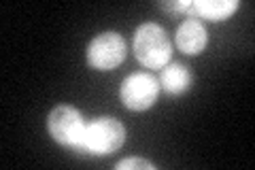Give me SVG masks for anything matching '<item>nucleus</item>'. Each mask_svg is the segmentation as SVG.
Returning a JSON list of instances; mask_svg holds the SVG:
<instances>
[{
	"label": "nucleus",
	"mask_w": 255,
	"mask_h": 170,
	"mask_svg": "<svg viewBox=\"0 0 255 170\" xmlns=\"http://www.w3.org/2000/svg\"><path fill=\"white\" fill-rule=\"evenodd\" d=\"M134 53L147 68H162L170 60V40L157 23H145L134 34Z\"/></svg>",
	"instance_id": "f257e3e1"
},
{
	"label": "nucleus",
	"mask_w": 255,
	"mask_h": 170,
	"mask_svg": "<svg viewBox=\"0 0 255 170\" xmlns=\"http://www.w3.org/2000/svg\"><path fill=\"white\" fill-rule=\"evenodd\" d=\"M126 58V40L117 32H102L87 47V62L92 68L111 70Z\"/></svg>",
	"instance_id": "20e7f679"
},
{
	"label": "nucleus",
	"mask_w": 255,
	"mask_h": 170,
	"mask_svg": "<svg viewBox=\"0 0 255 170\" xmlns=\"http://www.w3.org/2000/svg\"><path fill=\"white\" fill-rule=\"evenodd\" d=\"M117 170H132V168H142V170H155V166L151 164V162L147 160H140V158H130V160H124V162H119V164L115 166Z\"/></svg>",
	"instance_id": "1a4fd4ad"
},
{
	"label": "nucleus",
	"mask_w": 255,
	"mask_h": 170,
	"mask_svg": "<svg viewBox=\"0 0 255 170\" xmlns=\"http://www.w3.org/2000/svg\"><path fill=\"white\" fill-rule=\"evenodd\" d=\"M177 45L183 53L198 55L206 47V30L196 17H187L177 28Z\"/></svg>",
	"instance_id": "423d86ee"
},
{
	"label": "nucleus",
	"mask_w": 255,
	"mask_h": 170,
	"mask_svg": "<svg viewBox=\"0 0 255 170\" xmlns=\"http://www.w3.org/2000/svg\"><path fill=\"white\" fill-rule=\"evenodd\" d=\"M124 141H126V130L117 119L98 117L85 126L83 153H96V156L113 153L122 147Z\"/></svg>",
	"instance_id": "f03ea898"
},
{
	"label": "nucleus",
	"mask_w": 255,
	"mask_h": 170,
	"mask_svg": "<svg viewBox=\"0 0 255 170\" xmlns=\"http://www.w3.org/2000/svg\"><path fill=\"white\" fill-rule=\"evenodd\" d=\"M191 85V72L183 64H170L162 70V87L168 94H183Z\"/></svg>",
	"instance_id": "6e6552de"
},
{
	"label": "nucleus",
	"mask_w": 255,
	"mask_h": 170,
	"mask_svg": "<svg viewBox=\"0 0 255 170\" xmlns=\"http://www.w3.org/2000/svg\"><path fill=\"white\" fill-rule=\"evenodd\" d=\"M238 9V0H196L191 2V17H204L211 21H221Z\"/></svg>",
	"instance_id": "0eeeda50"
},
{
	"label": "nucleus",
	"mask_w": 255,
	"mask_h": 170,
	"mask_svg": "<svg viewBox=\"0 0 255 170\" xmlns=\"http://www.w3.org/2000/svg\"><path fill=\"white\" fill-rule=\"evenodd\" d=\"M164 11H170V13H189L191 15V2L187 0H174V2H159Z\"/></svg>",
	"instance_id": "9d476101"
},
{
	"label": "nucleus",
	"mask_w": 255,
	"mask_h": 170,
	"mask_svg": "<svg viewBox=\"0 0 255 170\" xmlns=\"http://www.w3.org/2000/svg\"><path fill=\"white\" fill-rule=\"evenodd\" d=\"M47 126H49V134L53 136L58 143L66 145V147H73L75 151L83 153V136H85V121L81 117V113L73 107H55L49 113V119H47Z\"/></svg>",
	"instance_id": "7ed1b4c3"
},
{
	"label": "nucleus",
	"mask_w": 255,
	"mask_h": 170,
	"mask_svg": "<svg viewBox=\"0 0 255 170\" xmlns=\"http://www.w3.org/2000/svg\"><path fill=\"white\" fill-rule=\"evenodd\" d=\"M157 94H159L157 81L151 75H145V72H134L122 85V100L132 111L151 109L153 102L157 100Z\"/></svg>",
	"instance_id": "39448f33"
}]
</instances>
